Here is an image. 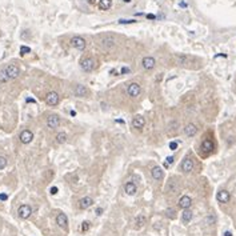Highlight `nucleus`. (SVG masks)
I'll return each instance as SVG.
<instances>
[{"label":"nucleus","instance_id":"nucleus-1","mask_svg":"<svg viewBox=\"0 0 236 236\" xmlns=\"http://www.w3.org/2000/svg\"><path fill=\"white\" fill-rule=\"evenodd\" d=\"M116 40L112 35H99L98 36V44L103 50H111L115 47Z\"/></svg>","mask_w":236,"mask_h":236},{"label":"nucleus","instance_id":"nucleus-2","mask_svg":"<svg viewBox=\"0 0 236 236\" xmlns=\"http://www.w3.org/2000/svg\"><path fill=\"white\" fill-rule=\"evenodd\" d=\"M80 67H82V70L83 71H86V72H91V71H94L95 70V67H96V62L92 58H84L82 62H80Z\"/></svg>","mask_w":236,"mask_h":236},{"label":"nucleus","instance_id":"nucleus-3","mask_svg":"<svg viewBox=\"0 0 236 236\" xmlns=\"http://www.w3.org/2000/svg\"><path fill=\"white\" fill-rule=\"evenodd\" d=\"M71 46L79 51H83L84 48H86L87 43H86V40L83 38H80V36H74V38L71 39Z\"/></svg>","mask_w":236,"mask_h":236},{"label":"nucleus","instance_id":"nucleus-4","mask_svg":"<svg viewBox=\"0 0 236 236\" xmlns=\"http://www.w3.org/2000/svg\"><path fill=\"white\" fill-rule=\"evenodd\" d=\"M140 92H142V88L138 83H131L130 86L127 87V94L130 98H136V96L140 95Z\"/></svg>","mask_w":236,"mask_h":236},{"label":"nucleus","instance_id":"nucleus-5","mask_svg":"<svg viewBox=\"0 0 236 236\" xmlns=\"http://www.w3.org/2000/svg\"><path fill=\"white\" fill-rule=\"evenodd\" d=\"M74 95L78 96V98H87L90 95V90L86 86H82V84H78L74 88Z\"/></svg>","mask_w":236,"mask_h":236},{"label":"nucleus","instance_id":"nucleus-6","mask_svg":"<svg viewBox=\"0 0 236 236\" xmlns=\"http://www.w3.org/2000/svg\"><path fill=\"white\" fill-rule=\"evenodd\" d=\"M6 74L8 75V78H10V80L11 79H16L18 76L20 75V70H19V67H16V66H14V64H10V66H7L6 68Z\"/></svg>","mask_w":236,"mask_h":236},{"label":"nucleus","instance_id":"nucleus-7","mask_svg":"<svg viewBox=\"0 0 236 236\" xmlns=\"http://www.w3.org/2000/svg\"><path fill=\"white\" fill-rule=\"evenodd\" d=\"M18 214H19V216L22 219H28L31 216V214H32V208L30 206H27V204H23V206L19 207Z\"/></svg>","mask_w":236,"mask_h":236},{"label":"nucleus","instance_id":"nucleus-8","mask_svg":"<svg viewBox=\"0 0 236 236\" xmlns=\"http://www.w3.org/2000/svg\"><path fill=\"white\" fill-rule=\"evenodd\" d=\"M46 103L48 106H56V104L59 103V95L54 91L48 92L47 96H46Z\"/></svg>","mask_w":236,"mask_h":236},{"label":"nucleus","instance_id":"nucleus-9","mask_svg":"<svg viewBox=\"0 0 236 236\" xmlns=\"http://www.w3.org/2000/svg\"><path fill=\"white\" fill-rule=\"evenodd\" d=\"M32 139H34V134H32L30 130H24L22 134H20V142H22L23 144L31 143Z\"/></svg>","mask_w":236,"mask_h":236},{"label":"nucleus","instance_id":"nucleus-10","mask_svg":"<svg viewBox=\"0 0 236 236\" xmlns=\"http://www.w3.org/2000/svg\"><path fill=\"white\" fill-rule=\"evenodd\" d=\"M216 199H218L219 203H228V202H230V199H231V195H230V192H228V191L222 190V191L218 192Z\"/></svg>","mask_w":236,"mask_h":236},{"label":"nucleus","instance_id":"nucleus-11","mask_svg":"<svg viewBox=\"0 0 236 236\" xmlns=\"http://www.w3.org/2000/svg\"><path fill=\"white\" fill-rule=\"evenodd\" d=\"M155 64H156V62H155V59L154 58H151V56H147V58H144L143 60H142V66H143V68L144 70H152V68L155 67Z\"/></svg>","mask_w":236,"mask_h":236},{"label":"nucleus","instance_id":"nucleus-12","mask_svg":"<svg viewBox=\"0 0 236 236\" xmlns=\"http://www.w3.org/2000/svg\"><path fill=\"white\" fill-rule=\"evenodd\" d=\"M47 126L50 128H58L60 126V119L58 115H51L47 119Z\"/></svg>","mask_w":236,"mask_h":236},{"label":"nucleus","instance_id":"nucleus-13","mask_svg":"<svg viewBox=\"0 0 236 236\" xmlns=\"http://www.w3.org/2000/svg\"><path fill=\"white\" fill-rule=\"evenodd\" d=\"M192 170H194V162H192V159L186 158L182 162V171L183 172H191Z\"/></svg>","mask_w":236,"mask_h":236},{"label":"nucleus","instance_id":"nucleus-14","mask_svg":"<svg viewBox=\"0 0 236 236\" xmlns=\"http://www.w3.org/2000/svg\"><path fill=\"white\" fill-rule=\"evenodd\" d=\"M184 134H186L188 138H192V136H195L196 134H198V127L195 126V124H187L186 128H184Z\"/></svg>","mask_w":236,"mask_h":236},{"label":"nucleus","instance_id":"nucleus-15","mask_svg":"<svg viewBox=\"0 0 236 236\" xmlns=\"http://www.w3.org/2000/svg\"><path fill=\"white\" fill-rule=\"evenodd\" d=\"M56 223H58V226L60 228H63V230H67V227H68V219H67V216L64 215V214H59L58 215V218H56Z\"/></svg>","mask_w":236,"mask_h":236},{"label":"nucleus","instance_id":"nucleus-16","mask_svg":"<svg viewBox=\"0 0 236 236\" xmlns=\"http://www.w3.org/2000/svg\"><path fill=\"white\" fill-rule=\"evenodd\" d=\"M200 148H202V151H204L206 154H210V152H212V150H214V143H212L211 139H204Z\"/></svg>","mask_w":236,"mask_h":236},{"label":"nucleus","instance_id":"nucleus-17","mask_svg":"<svg viewBox=\"0 0 236 236\" xmlns=\"http://www.w3.org/2000/svg\"><path fill=\"white\" fill-rule=\"evenodd\" d=\"M144 124H146V120H144L143 116H136L132 120V127L136 128V130H142L144 127Z\"/></svg>","mask_w":236,"mask_h":236},{"label":"nucleus","instance_id":"nucleus-18","mask_svg":"<svg viewBox=\"0 0 236 236\" xmlns=\"http://www.w3.org/2000/svg\"><path fill=\"white\" fill-rule=\"evenodd\" d=\"M191 204H192V200L190 196H183V198H180L179 200V207L180 208H183V210H187V208H190L191 207Z\"/></svg>","mask_w":236,"mask_h":236},{"label":"nucleus","instance_id":"nucleus-19","mask_svg":"<svg viewBox=\"0 0 236 236\" xmlns=\"http://www.w3.org/2000/svg\"><path fill=\"white\" fill-rule=\"evenodd\" d=\"M92 204H94V200H92L91 198H83V199H80V202H79V207H80V210H87V208H90Z\"/></svg>","mask_w":236,"mask_h":236},{"label":"nucleus","instance_id":"nucleus-20","mask_svg":"<svg viewBox=\"0 0 236 236\" xmlns=\"http://www.w3.org/2000/svg\"><path fill=\"white\" fill-rule=\"evenodd\" d=\"M136 190H138V188H136V184L132 183V182H128V183H126V186H124V191H126L127 195H135Z\"/></svg>","mask_w":236,"mask_h":236},{"label":"nucleus","instance_id":"nucleus-21","mask_svg":"<svg viewBox=\"0 0 236 236\" xmlns=\"http://www.w3.org/2000/svg\"><path fill=\"white\" fill-rule=\"evenodd\" d=\"M151 175L155 180H162L163 179V170L160 167H154L151 170Z\"/></svg>","mask_w":236,"mask_h":236},{"label":"nucleus","instance_id":"nucleus-22","mask_svg":"<svg viewBox=\"0 0 236 236\" xmlns=\"http://www.w3.org/2000/svg\"><path fill=\"white\" fill-rule=\"evenodd\" d=\"M111 6H112V0H100L99 4H98L99 10H102V11H107V10H110Z\"/></svg>","mask_w":236,"mask_h":236},{"label":"nucleus","instance_id":"nucleus-23","mask_svg":"<svg viewBox=\"0 0 236 236\" xmlns=\"http://www.w3.org/2000/svg\"><path fill=\"white\" fill-rule=\"evenodd\" d=\"M67 139H68V136H67L66 132H59V134L56 135V143H59V144L66 143Z\"/></svg>","mask_w":236,"mask_h":236},{"label":"nucleus","instance_id":"nucleus-24","mask_svg":"<svg viewBox=\"0 0 236 236\" xmlns=\"http://www.w3.org/2000/svg\"><path fill=\"white\" fill-rule=\"evenodd\" d=\"M135 224H136V226H135V228H136V230H139V228H142V227L144 226V224H146V218H144L143 215H139L138 218H136V222H135Z\"/></svg>","mask_w":236,"mask_h":236},{"label":"nucleus","instance_id":"nucleus-25","mask_svg":"<svg viewBox=\"0 0 236 236\" xmlns=\"http://www.w3.org/2000/svg\"><path fill=\"white\" fill-rule=\"evenodd\" d=\"M182 219H183V222L184 223H190L191 222V219H192V212L188 210H184V212H183V215H182Z\"/></svg>","mask_w":236,"mask_h":236},{"label":"nucleus","instance_id":"nucleus-26","mask_svg":"<svg viewBox=\"0 0 236 236\" xmlns=\"http://www.w3.org/2000/svg\"><path fill=\"white\" fill-rule=\"evenodd\" d=\"M10 80V78H8V75L6 74V70H2L0 71V83H6Z\"/></svg>","mask_w":236,"mask_h":236},{"label":"nucleus","instance_id":"nucleus-27","mask_svg":"<svg viewBox=\"0 0 236 236\" xmlns=\"http://www.w3.org/2000/svg\"><path fill=\"white\" fill-rule=\"evenodd\" d=\"M28 52H31V48L30 47H26V46H22L20 47V55H26Z\"/></svg>","mask_w":236,"mask_h":236},{"label":"nucleus","instance_id":"nucleus-28","mask_svg":"<svg viewBox=\"0 0 236 236\" xmlns=\"http://www.w3.org/2000/svg\"><path fill=\"white\" fill-rule=\"evenodd\" d=\"M6 166H7V159L4 156H0V170L6 168Z\"/></svg>","mask_w":236,"mask_h":236},{"label":"nucleus","instance_id":"nucleus-29","mask_svg":"<svg viewBox=\"0 0 236 236\" xmlns=\"http://www.w3.org/2000/svg\"><path fill=\"white\" fill-rule=\"evenodd\" d=\"M88 228H90V223H88V222H83V223H82V231L86 232Z\"/></svg>","mask_w":236,"mask_h":236},{"label":"nucleus","instance_id":"nucleus-30","mask_svg":"<svg viewBox=\"0 0 236 236\" xmlns=\"http://www.w3.org/2000/svg\"><path fill=\"white\" fill-rule=\"evenodd\" d=\"M167 215L170 216V218H172V219H174L175 216H176V212H175L174 210H167Z\"/></svg>","mask_w":236,"mask_h":236},{"label":"nucleus","instance_id":"nucleus-31","mask_svg":"<svg viewBox=\"0 0 236 236\" xmlns=\"http://www.w3.org/2000/svg\"><path fill=\"white\" fill-rule=\"evenodd\" d=\"M170 148H171L172 151H175L176 148H178V143H176V142H171V143H170Z\"/></svg>","mask_w":236,"mask_h":236},{"label":"nucleus","instance_id":"nucleus-32","mask_svg":"<svg viewBox=\"0 0 236 236\" xmlns=\"http://www.w3.org/2000/svg\"><path fill=\"white\" fill-rule=\"evenodd\" d=\"M120 24H130V23H135V20H119Z\"/></svg>","mask_w":236,"mask_h":236},{"label":"nucleus","instance_id":"nucleus-33","mask_svg":"<svg viewBox=\"0 0 236 236\" xmlns=\"http://www.w3.org/2000/svg\"><path fill=\"white\" fill-rule=\"evenodd\" d=\"M174 162V158H172V156H170V158H167V164L166 166H170V164Z\"/></svg>","mask_w":236,"mask_h":236},{"label":"nucleus","instance_id":"nucleus-34","mask_svg":"<svg viewBox=\"0 0 236 236\" xmlns=\"http://www.w3.org/2000/svg\"><path fill=\"white\" fill-rule=\"evenodd\" d=\"M7 199H8V196L6 194H0V200H3L4 202V200H7Z\"/></svg>","mask_w":236,"mask_h":236},{"label":"nucleus","instance_id":"nucleus-35","mask_svg":"<svg viewBox=\"0 0 236 236\" xmlns=\"http://www.w3.org/2000/svg\"><path fill=\"white\" fill-rule=\"evenodd\" d=\"M51 194H52V195H56V194H58V188H56V187H52V188H51Z\"/></svg>","mask_w":236,"mask_h":236},{"label":"nucleus","instance_id":"nucleus-36","mask_svg":"<svg viewBox=\"0 0 236 236\" xmlns=\"http://www.w3.org/2000/svg\"><path fill=\"white\" fill-rule=\"evenodd\" d=\"M102 212H103L102 208H98V210H96V215H102Z\"/></svg>","mask_w":236,"mask_h":236},{"label":"nucleus","instance_id":"nucleus-37","mask_svg":"<svg viewBox=\"0 0 236 236\" xmlns=\"http://www.w3.org/2000/svg\"><path fill=\"white\" fill-rule=\"evenodd\" d=\"M224 236H232V234L230 231H227V232H224Z\"/></svg>","mask_w":236,"mask_h":236},{"label":"nucleus","instance_id":"nucleus-38","mask_svg":"<svg viewBox=\"0 0 236 236\" xmlns=\"http://www.w3.org/2000/svg\"><path fill=\"white\" fill-rule=\"evenodd\" d=\"M147 18H148V19H155V16L150 14V15H147Z\"/></svg>","mask_w":236,"mask_h":236},{"label":"nucleus","instance_id":"nucleus-39","mask_svg":"<svg viewBox=\"0 0 236 236\" xmlns=\"http://www.w3.org/2000/svg\"><path fill=\"white\" fill-rule=\"evenodd\" d=\"M123 2H124V3H130L131 0H123Z\"/></svg>","mask_w":236,"mask_h":236}]
</instances>
